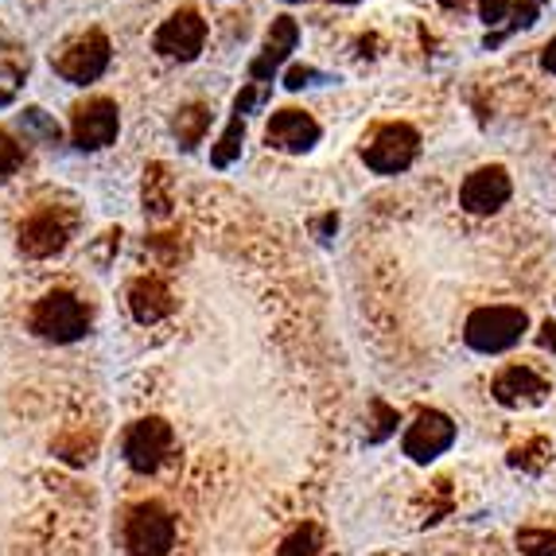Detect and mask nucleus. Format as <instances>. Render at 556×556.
Returning <instances> with one entry per match:
<instances>
[{
	"instance_id": "obj_11",
	"label": "nucleus",
	"mask_w": 556,
	"mask_h": 556,
	"mask_svg": "<svg viewBox=\"0 0 556 556\" xmlns=\"http://www.w3.org/2000/svg\"><path fill=\"white\" fill-rule=\"evenodd\" d=\"M66 241H71V223L55 211H39L20 226V250L28 257H55Z\"/></svg>"
},
{
	"instance_id": "obj_25",
	"label": "nucleus",
	"mask_w": 556,
	"mask_h": 556,
	"mask_svg": "<svg viewBox=\"0 0 556 556\" xmlns=\"http://www.w3.org/2000/svg\"><path fill=\"white\" fill-rule=\"evenodd\" d=\"M541 66H545L548 75H556V36L545 43V51H541Z\"/></svg>"
},
{
	"instance_id": "obj_20",
	"label": "nucleus",
	"mask_w": 556,
	"mask_h": 556,
	"mask_svg": "<svg viewBox=\"0 0 556 556\" xmlns=\"http://www.w3.org/2000/svg\"><path fill=\"white\" fill-rule=\"evenodd\" d=\"M144 203L156 214H167V199H164V167H152L149 179H144Z\"/></svg>"
},
{
	"instance_id": "obj_22",
	"label": "nucleus",
	"mask_w": 556,
	"mask_h": 556,
	"mask_svg": "<svg viewBox=\"0 0 556 556\" xmlns=\"http://www.w3.org/2000/svg\"><path fill=\"white\" fill-rule=\"evenodd\" d=\"M24 129H36V132H43L47 140H59V125L47 121L43 110H24Z\"/></svg>"
},
{
	"instance_id": "obj_23",
	"label": "nucleus",
	"mask_w": 556,
	"mask_h": 556,
	"mask_svg": "<svg viewBox=\"0 0 556 556\" xmlns=\"http://www.w3.org/2000/svg\"><path fill=\"white\" fill-rule=\"evenodd\" d=\"M479 12H482V20H486V24H498V20L510 12V0H482Z\"/></svg>"
},
{
	"instance_id": "obj_6",
	"label": "nucleus",
	"mask_w": 556,
	"mask_h": 556,
	"mask_svg": "<svg viewBox=\"0 0 556 556\" xmlns=\"http://www.w3.org/2000/svg\"><path fill=\"white\" fill-rule=\"evenodd\" d=\"M105 66H110V39H105L102 31H86V36H78L75 43L55 59V71L75 86H86V83H93V78H102Z\"/></svg>"
},
{
	"instance_id": "obj_5",
	"label": "nucleus",
	"mask_w": 556,
	"mask_h": 556,
	"mask_svg": "<svg viewBox=\"0 0 556 556\" xmlns=\"http://www.w3.org/2000/svg\"><path fill=\"white\" fill-rule=\"evenodd\" d=\"M167 447H172V425L160 417H144L125 432V464L132 467L137 475H152L160 464H164Z\"/></svg>"
},
{
	"instance_id": "obj_16",
	"label": "nucleus",
	"mask_w": 556,
	"mask_h": 556,
	"mask_svg": "<svg viewBox=\"0 0 556 556\" xmlns=\"http://www.w3.org/2000/svg\"><path fill=\"white\" fill-rule=\"evenodd\" d=\"M206 125H211V113H206L203 105H187V110L176 117V125H172V129H176V137H179V144H184V149H195L199 140H203Z\"/></svg>"
},
{
	"instance_id": "obj_15",
	"label": "nucleus",
	"mask_w": 556,
	"mask_h": 556,
	"mask_svg": "<svg viewBox=\"0 0 556 556\" xmlns=\"http://www.w3.org/2000/svg\"><path fill=\"white\" fill-rule=\"evenodd\" d=\"M129 307L137 324H160V319L172 312V292L164 288V280L156 277H140L137 285L129 288Z\"/></svg>"
},
{
	"instance_id": "obj_27",
	"label": "nucleus",
	"mask_w": 556,
	"mask_h": 556,
	"mask_svg": "<svg viewBox=\"0 0 556 556\" xmlns=\"http://www.w3.org/2000/svg\"><path fill=\"white\" fill-rule=\"evenodd\" d=\"M339 4H354V0H339Z\"/></svg>"
},
{
	"instance_id": "obj_4",
	"label": "nucleus",
	"mask_w": 556,
	"mask_h": 556,
	"mask_svg": "<svg viewBox=\"0 0 556 556\" xmlns=\"http://www.w3.org/2000/svg\"><path fill=\"white\" fill-rule=\"evenodd\" d=\"M420 152V137L417 129H408V125H386V129H378V137L362 149V160H366V167H374L378 176H397V172H405L413 160H417Z\"/></svg>"
},
{
	"instance_id": "obj_10",
	"label": "nucleus",
	"mask_w": 556,
	"mask_h": 556,
	"mask_svg": "<svg viewBox=\"0 0 556 556\" xmlns=\"http://www.w3.org/2000/svg\"><path fill=\"white\" fill-rule=\"evenodd\" d=\"M506 199H510V176L498 164L471 172L459 187V203H464L467 214H494Z\"/></svg>"
},
{
	"instance_id": "obj_26",
	"label": "nucleus",
	"mask_w": 556,
	"mask_h": 556,
	"mask_svg": "<svg viewBox=\"0 0 556 556\" xmlns=\"http://www.w3.org/2000/svg\"><path fill=\"white\" fill-rule=\"evenodd\" d=\"M444 4H464V0H444Z\"/></svg>"
},
{
	"instance_id": "obj_8",
	"label": "nucleus",
	"mask_w": 556,
	"mask_h": 556,
	"mask_svg": "<svg viewBox=\"0 0 556 556\" xmlns=\"http://www.w3.org/2000/svg\"><path fill=\"white\" fill-rule=\"evenodd\" d=\"M452 444H455V425H452V417H444L437 408L420 413L417 425L405 432V455L413 464H432V459L444 455Z\"/></svg>"
},
{
	"instance_id": "obj_1",
	"label": "nucleus",
	"mask_w": 556,
	"mask_h": 556,
	"mask_svg": "<svg viewBox=\"0 0 556 556\" xmlns=\"http://www.w3.org/2000/svg\"><path fill=\"white\" fill-rule=\"evenodd\" d=\"M526 327H529V316L521 307H506V304L479 307L464 324V343L471 346L475 354H502V351H510L514 343H521Z\"/></svg>"
},
{
	"instance_id": "obj_2",
	"label": "nucleus",
	"mask_w": 556,
	"mask_h": 556,
	"mask_svg": "<svg viewBox=\"0 0 556 556\" xmlns=\"http://www.w3.org/2000/svg\"><path fill=\"white\" fill-rule=\"evenodd\" d=\"M121 541H125L129 556H167L176 545V518L160 502H137L125 514Z\"/></svg>"
},
{
	"instance_id": "obj_12",
	"label": "nucleus",
	"mask_w": 556,
	"mask_h": 556,
	"mask_svg": "<svg viewBox=\"0 0 556 556\" xmlns=\"http://www.w3.org/2000/svg\"><path fill=\"white\" fill-rule=\"evenodd\" d=\"M265 140H269L273 149L307 152L319 140V125H316V117L304 110H280V113H273L269 129H265Z\"/></svg>"
},
{
	"instance_id": "obj_13",
	"label": "nucleus",
	"mask_w": 556,
	"mask_h": 556,
	"mask_svg": "<svg viewBox=\"0 0 556 556\" xmlns=\"http://www.w3.org/2000/svg\"><path fill=\"white\" fill-rule=\"evenodd\" d=\"M545 393L548 381L533 366H510L494 378V397L502 405H538V401H545Z\"/></svg>"
},
{
	"instance_id": "obj_17",
	"label": "nucleus",
	"mask_w": 556,
	"mask_h": 556,
	"mask_svg": "<svg viewBox=\"0 0 556 556\" xmlns=\"http://www.w3.org/2000/svg\"><path fill=\"white\" fill-rule=\"evenodd\" d=\"M241 137H245V125H241V113H233L230 129H226L223 140L211 149V164L214 167H230L233 160H238V152H241Z\"/></svg>"
},
{
	"instance_id": "obj_7",
	"label": "nucleus",
	"mask_w": 556,
	"mask_h": 556,
	"mask_svg": "<svg viewBox=\"0 0 556 556\" xmlns=\"http://www.w3.org/2000/svg\"><path fill=\"white\" fill-rule=\"evenodd\" d=\"M117 129H121V117L110 98H90V102L75 105L71 132H75L78 149H105V144H113Z\"/></svg>"
},
{
	"instance_id": "obj_14",
	"label": "nucleus",
	"mask_w": 556,
	"mask_h": 556,
	"mask_svg": "<svg viewBox=\"0 0 556 556\" xmlns=\"http://www.w3.org/2000/svg\"><path fill=\"white\" fill-rule=\"evenodd\" d=\"M296 39H300V28L292 16H277L273 20L269 36H265V47H261V59L250 66L253 78H269L280 63H285L292 51H296Z\"/></svg>"
},
{
	"instance_id": "obj_19",
	"label": "nucleus",
	"mask_w": 556,
	"mask_h": 556,
	"mask_svg": "<svg viewBox=\"0 0 556 556\" xmlns=\"http://www.w3.org/2000/svg\"><path fill=\"white\" fill-rule=\"evenodd\" d=\"M393 432H397V408L374 401V428L366 432V440H370V444H381V440H390Z\"/></svg>"
},
{
	"instance_id": "obj_21",
	"label": "nucleus",
	"mask_w": 556,
	"mask_h": 556,
	"mask_svg": "<svg viewBox=\"0 0 556 556\" xmlns=\"http://www.w3.org/2000/svg\"><path fill=\"white\" fill-rule=\"evenodd\" d=\"M20 160H24L20 144L12 137H4V132H0V176H12V172L20 167Z\"/></svg>"
},
{
	"instance_id": "obj_24",
	"label": "nucleus",
	"mask_w": 556,
	"mask_h": 556,
	"mask_svg": "<svg viewBox=\"0 0 556 556\" xmlns=\"http://www.w3.org/2000/svg\"><path fill=\"white\" fill-rule=\"evenodd\" d=\"M312 78H316V71H312V66H292V71L285 75V86H288V90H300V86H307Z\"/></svg>"
},
{
	"instance_id": "obj_3",
	"label": "nucleus",
	"mask_w": 556,
	"mask_h": 556,
	"mask_svg": "<svg viewBox=\"0 0 556 556\" xmlns=\"http://www.w3.org/2000/svg\"><path fill=\"white\" fill-rule=\"evenodd\" d=\"M86 327H90V316H86L83 300L71 292H51L31 312V331L47 343H75L86 334Z\"/></svg>"
},
{
	"instance_id": "obj_18",
	"label": "nucleus",
	"mask_w": 556,
	"mask_h": 556,
	"mask_svg": "<svg viewBox=\"0 0 556 556\" xmlns=\"http://www.w3.org/2000/svg\"><path fill=\"white\" fill-rule=\"evenodd\" d=\"M277 556H319V529L300 526L296 533H288Z\"/></svg>"
},
{
	"instance_id": "obj_9",
	"label": "nucleus",
	"mask_w": 556,
	"mask_h": 556,
	"mask_svg": "<svg viewBox=\"0 0 556 556\" xmlns=\"http://www.w3.org/2000/svg\"><path fill=\"white\" fill-rule=\"evenodd\" d=\"M203 43H206V24H203V16L199 12H191V9H184V12H176V16H167L164 20V28L156 31V51L160 55H167V59H195L199 51H203Z\"/></svg>"
}]
</instances>
